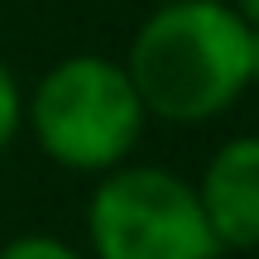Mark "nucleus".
<instances>
[{"mask_svg": "<svg viewBox=\"0 0 259 259\" xmlns=\"http://www.w3.org/2000/svg\"><path fill=\"white\" fill-rule=\"evenodd\" d=\"M125 72L149 120L206 125L250 92V24L231 0L154 5L130 38Z\"/></svg>", "mask_w": 259, "mask_h": 259, "instance_id": "nucleus-1", "label": "nucleus"}, {"mask_svg": "<svg viewBox=\"0 0 259 259\" xmlns=\"http://www.w3.org/2000/svg\"><path fill=\"white\" fill-rule=\"evenodd\" d=\"M149 115L125 63L101 53L58 58L24 96V130L38 154L67 173H111L130 163Z\"/></svg>", "mask_w": 259, "mask_h": 259, "instance_id": "nucleus-2", "label": "nucleus"}, {"mask_svg": "<svg viewBox=\"0 0 259 259\" xmlns=\"http://www.w3.org/2000/svg\"><path fill=\"white\" fill-rule=\"evenodd\" d=\"M87 245L96 259H221L197 187L154 163H120L96 178Z\"/></svg>", "mask_w": 259, "mask_h": 259, "instance_id": "nucleus-3", "label": "nucleus"}, {"mask_svg": "<svg viewBox=\"0 0 259 259\" xmlns=\"http://www.w3.org/2000/svg\"><path fill=\"white\" fill-rule=\"evenodd\" d=\"M197 202L221 250H259V135H235L206 158Z\"/></svg>", "mask_w": 259, "mask_h": 259, "instance_id": "nucleus-4", "label": "nucleus"}, {"mask_svg": "<svg viewBox=\"0 0 259 259\" xmlns=\"http://www.w3.org/2000/svg\"><path fill=\"white\" fill-rule=\"evenodd\" d=\"M0 259H87L77 245H67L63 235H48V231H24L15 240L0 245Z\"/></svg>", "mask_w": 259, "mask_h": 259, "instance_id": "nucleus-5", "label": "nucleus"}, {"mask_svg": "<svg viewBox=\"0 0 259 259\" xmlns=\"http://www.w3.org/2000/svg\"><path fill=\"white\" fill-rule=\"evenodd\" d=\"M19 130H24V87L10 72V63L0 58V154L15 144Z\"/></svg>", "mask_w": 259, "mask_h": 259, "instance_id": "nucleus-6", "label": "nucleus"}, {"mask_svg": "<svg viewBox=\"0 0 259 259\" xmlns=\"http://www.w3.org/2000/svg\"><path fill=\"white\" fill-rule=\"evenodd\" d=\"M231 10H235L250 29H259V0H231Z\"/></svg>", "mask_w": 259, "mask_h": 259, "instance_id": "nucleus-7", "label": "nucleus"}, {"mask_svg": "<svg viewBox=\"0 0 259 259\" xmlns=\"http://www.w3.org/2000/svg\"><path fill=\"white\" fill-rule=\"evenodd\" d=\"M250 87H259V29H250Z\"/></svg>", "mask_w": 259, "mask_h": 259, "instance_id": "nucleus-8", "label": "nucleus"}, {"mask_svg": "<svg viewBox=\"0 0 259 259\" xmlns=\"http://www.w3.org/2000/svg\"><path fill=\"white\" fill-rule=\"evenodd\" d=\"M154 5H173V0H154Z\"/></svg>", "mask_w": 259, "mask_h": 259, "instance_id": "nucleus-9", "label": "nucleus"}]
</instances>
